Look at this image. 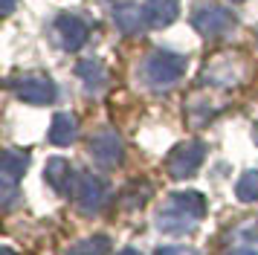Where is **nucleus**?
Segmentation results:
<instances>
[{
    "label": "nucleus",
    "mask_w": 258,
    "mask_h": 255,
    "mask_svg": "<svg viewBox=\"0 0 258 255\" xmlns=\"http://www.w3.org/2000/svg\"><path fill=\"white\" fill-rule=\"evenodd\" d=\"M0 255H15V252L9 249V246H3V249H0Z\"/></svg>",
    "instance_id": "21"
},
{
    "label": "nucleus",
    "mask_w": 258,
    "mask_h": 255,
    "mask_svg": "<svg viewBox=\"0 0 258 255\" xmlns=\"http://www.w3.org/2000/svg\"><path fill=\"white\" fill-rule=\"evenodd\" d=\"M44 177H47V183L58 192V195H67L73 185V171H70V162L61 160V157H52L47 162V168H44Z\"/></svg>",
    "instance_id": "10"
},
{
    "label": "nucleus",
    "mask_w": 258,
    "mask_h": 255,
    "mask_svg": "<svg viewBox=\"0 0 258 255\" xmlns=\"http://www.w3.org/2000/svg\"><path fill=\"white\" fill-rule=\"evenodd\" d=\"M76 131H79V122L73 113H55L52 116V125H49V142L52 145H70L76 139Z\"/></svg>",
    "instance_id": "12"
},
{
    "label": "nucleus",
    "mask_w": 258,
    "mask_h": 255,
    "mask_svg": "<svg viewBox=\"0 0 258 255\" xmlns=\"http://www.w3.org/2000/svg\"><path fill=\"white\" fill-rule=\"evenodd\" d=\"M73 195H76V203H79V209H82L84 215H93V212H99V209L105 206L107 185L96 174L82 171L79 180H76V185H73Z\"/></svg>",
    "instance_id": "5"
},
{
    "label": "nucleus",
    "mask_w": 258,
    "mask_h": 255,
    "mask_svg": "<svg viewBox=\"0 0 258 255\" xmlns=\"http://www.w3.org/2000/svg\"><path fill=\"white\" fill-rule=\"evenodd\" d=\"M113 23H116V29L122 35H134V32H140V26L145 23V15H142L140 6L125 3V6L113 9Z\"/></svg>",
    "instance_id": "13"
},
{
    "label": "nucleus",
    "mask_w": 258,
    "mask_h": 255,
    "mask_svg": "<svg viewBox=\"0 0 258 255\" xmlns=\"http://www.w3.org/2000/svg\"><path fill=\"white\" fill-rule=\"evenodd\" d=\"M232 12L223 9V6H215V3H200L198 9L191 12V26L198 29L203 38H221L232 29Z\"/></svg>",
    "instance_id": "3"
},
{
    "label": "nucleus",
    "mask_w": 258,
    "mask_h": 255,
    "mask_svg": "<svg viewBox=\"0 0 258 255\" xmlns=\"http://www.w3.org/2000/svg\"><path fill=\"white\" fill-rule=\"evenodd\" d=\"M203 157H206V145L198 142V139H188V142H180V145L168 154L165 168H168V174H171L174 180H186V177H191V174L200 168Z\"/></svg>",
    "instance_id": "4"
},
{
    "label": "nucleus",
    "mask_w": 258,
    "mask_h": 255,
    "mask_svg": "<svg viewBox=\"0 0 258 255\" xmlns=\"http://www.w3.org/2000/svg\"><path fill=\"white\" fill-rule=\"evenodd\" d=\"M154 255H195V249H188V246H160Z\"/></svg>",
    "instance_id": "18"
},
{
    "label": "nucleus",
    "mask_w": 258,
    "mask_h": 255,
    "mask_svg": "<svg viewBox=\"0 0 258 255\" xmlns=\"http://www.w3.org/2000/svg\"><path fill=\"white\" fill-rule=\"evenodd\" d=\"M232 3H244V0H232Z\"/></svg>",
    "instance_id": "22"
},
{
    "label": "nucleus",
    "mask_w": 258,
    "mask_h": 255,
    "mask_svg": "<svg viewBox=\"0 0 258 255\" xmlns=\"http://www.w3.org/2000/svg\"><path fill=\"white\" fill-rule=\"evenodd\" d=\"M206 215V197L200 192H174L157 212V226L163 232H188Z\"/></svg>",
    "instance_id": "1"
},
{
    "label": "nucleus",
    "mask_w": 258,
    "mask_h": 255,
    "mask_svg": "<svg viewBox=\"0 0 258 255\" xmlns=\"http://www.w3.org/2000/svg\"><path fill=\"white\" fill-rule=\"evenodd\" d=\"M76 73H79V79L84 81V87L90 93H99L107 81V73H105V67H102V61H82V64L76 67Z\"/></svg>",
    "instance_id": "15"
},
{
    "label": "nucleus",
    "mask_w": 258,
    "mask_h": 255,
    "mask_svg": "<svg viewBox=\"0 0 258 255\" xmlns=\"http://www.w3.org/2000/svg\"><path fill=\"white\" fill-rule=\"evenodd\" d=\"M90 154H93V160L99 162V165L113 168V165H119V162H122L125 148H122V139H119V134H113V131H99V134L90 139Z\"/></svg>",
    "instance_id": "6"
},
{
    "label": "nucleus",
    "mask_w": 258,
    "mask_h": 255,
    "mask_svg": "<svg viewBox=\"0 0 258 255\" xmlns=\"http://www.w3.org/2000/svg\"><path fill=\"white\" fill-rule=\"evenodd\" d=\"M235 195H238V200H244V203H255L258 200V171L241 174V180L235 183Z\"/></svg>",
    "instance_id": "17"
},
{
    "label": "nucleus",
    "mask_w": 258,
    "mask_h": 255,
    "mask_svg": "<svg viewBox=\"0 0 258 255\" xmlns=\"http://www.w3.org/2000/svg\"><path fill=\"white\" fill-rule=\"evenodd\" d=\"M183 73H186V58L168 49H154L142 64V79L148 87H168L183 79Z\"/></svg>",
    "instance_id": "2"
},
{
    "label": "nucleus",
    "mask_w": 258,
    "mask_h": 255,
    "mask_svg": "<svg viewBox=\"0 0 258 255\" xmlns=\"http://www.w3.org/2000/svg\"><path fill=\"white\" fill-rule=\"evenodd\" d=\"M226 255H258V223H246L232 232V246Z\"/></svg>",
    "instance_id": "11"
},
{
    "label": "nucleus",
    "mask_w": 258,
    "mask_h": 255,
    "mask_svg": "<svg viewBox=\"0 0 258 255\" xmlns=\"http://www.w3.org/2000/svg\"><path fill=\"white\" fill-rule=\"evenodd\" d=\"M26 165H29V154L26 151H3V160H0V171H3V180L6 183H18L24 177Z\"/></svg>",
    "instance_id": "14"
},
{
    "label": "nucleus",
    "mask_w": 258,
    "mask_h": 255,
    "mask_svg": "<svg viewBox=\"0 0 258 255\" xmlns=\"http://www.w3.org/2000/svg\"><path fill=\"white\" fill-rule=\"evenodd\" d=\"M142 15H145V23L154 29L171 26L180 18V0H145Z\"/></svg>",
    "instance_id": "9"
},
{
    "label": "nucleus",
    "mask_w": 258,
    "mask_h": 255,
    "mask_svg": "<svg viewBox=\"0 0 258 255\" xmlns=\"http://www.w3.org/2000/svg\"><path fill=\"white\" fill-rule=\"evenodd\" d=\"M55 35H58V41L64 49H82L87 44V23L82 18H76V15H61L58 21H55Z\"/></svg>",
    "instance_id": "8"
},
{
    "label": "nucleus",
    "mask_w": 258,
    "mask_h": 255,
    "mask_svg": "<svg viewBox=\"0 0 258 255\" xmlns=\"http://www.w3.org/2000/svg\"><path fill=\"white\" fill-rule=\"evenodd\" d=\"M119 255H140V252H137V249H131V246H128V249H122Z\"/></svg>",
    "instance_id": "20"
},
{
    "label": "nucleus",
    "mask_w": 258,
    "mask_h": 255,
    "mask_svg": "<svg viewBox=\"0 0 258 255\" xmlns=\"http://www.w3.org/2000/svg\"><path fill=\"white\" fill-rule=\"evenodd\" d=\"M15 3H18V0H0V12H3V15H12Z\"/></svg>",
    "instance_id": "19"
},
{
    "label": "nucleus",
    "mask_w": 258,
    "mask_h": 255,
    "mask_svg": "<svg viewBox=\"0 0 258 255\" xmlns=\"http://www.w3.org/2000/svg\"><path fill=\"white\" fill-rule=\"evenodd\" d=\"M255 35H258V29H255Z\"/></svg>",
    "instance_id": "23"
},
{
    "label": "nucleus",
    "mask_w": 258,
    "mask_h": 255,
    "mask_svg": "<svg viewBox=\"0 0 258 255\" xmlns=\"http://www.w3.org/2000/svg\"><path fill=\"white\" fill-rule=\"evenodd\" d=\"M110 252V238L107 235H93V238H84V241L73 243L67 255H107Z\"/></svg>",
    "instance_id": "16"
},
{
    "label": "nucleus",
    "mask_w": 258,
    "mask_h": 255,
    "mask_svg": "<svg viewBox=\"0 0 258 255\" xmlns=\"http://www.w3.org/2000/svg\"><path fill=\"white\" fill-rule=\"evenodd\" d=\"M18 99L26 104H52L55 102V84L44 76H26L15 84Z\"/></svg>",
    "instance_id": "7"
}]
</instances>
